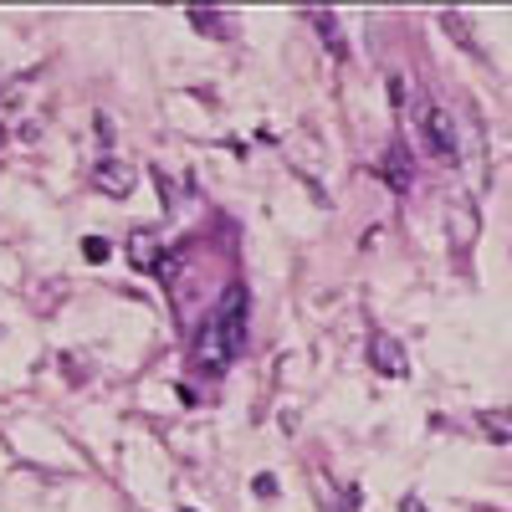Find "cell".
Instances as JSON below:
<instances>
[{
    "label": "cell",
    "instance_id": "1",
    "mask_svg": "<svg viewBox=\"0 0 512 512\" xmlns=\"http://www.w3.org/2000/svg\"><path fill=\"white\" fill-rule=\"evenodd\" d=\"M241 344H246V287H231L221 303L210 308V318L200 323L195 359H200V369L221 374V369H231V359L241 354Z\"/></svg>",
    "mask_w": 512,
    "mask_h": 512
},
{
    "label": "cell",
    "instance_id": "2",
    "mask_svg": "<svg viewBox=\"0 0 512 512\" xmlns=\"http://www.w3.org/2000/svg\"><path fill=\"white\" fill-rule=\"evenodd\" d=\"M420 144L431 149L441 164H456V123H451L446 108H436V103L420 108Z\"/></svg>",
    "mask_w": 512,
    "mask_h": 512
},
{
    "label": "cell",
    "instance_id": "3",
    "mask_svg": "<svg viewBox=\"0 0 512 512\" xmlns=\"http://www.w3.org/2000/svg\"><path fill=\"white\" fill-rule=\"evenodd\" d=\"M369 359H374L379 374H390V379H405V369H410V364H405V349L395 344V338H384V333L369 338Z\"/></svg>",
    "mask_w": 512,
    "mask_h": 512
},
{
    "label": "cell",
    "instance_id": "4",
    "mask_svg": "<svg viewBox=\"0 0 512 512\" xmlns=\"http://www.w3.org/2000/svg\"><path fill=\"white\" fill-rule=\"evenodd\" d=\"M379 169H384V180H390L400 195L415 185V169H410V154H405V144H390V149H384V164H379Z\"/></svg>",
    "mask_w": 512,
    "mask_h": 512
},
{
    "label": "cell",
    "instance_id": "5",
    "mask_svg": "<svg viewBox=\"0 0 512 512\" xmlns=\"http://www.w3.org/2000/svg\"><path fill=\"white\" fill-rule=\"evenodd\" d=\"M93 180H98L108 195H128V190H134V169H128L123 159H98Z\"/></svg>",
    "mask_w": 512,
    "mask_h": 512
},
{
    "label": "cell",
    "instance_id": "6",
    "mask_svg": "<svg viewBox=\"0 0 512 512\" xmlns=\"http://www.w3.org/2000/svg\"><path fill=\"white\" fill-rule=\"evenodd\" d=\"M477 425L487 431V441H492V446H507V441H512V415H507V410H482V415H477Z\"/></svg>",
    "mask_w": 512,
    "mask_h": 512
},
{
    "label": "cell",
    "instance_id": "7",
    "mask_svg": "<svg viewBox=\"0 0 512 512\" xmlns=\"http://www.w3.org/2000/svg\"><path fill=\"white\" fill-rule=\"evenodd\" d=\"M128 256H134V267H159V236L154 231H134Z\"/></svg>",
    "mask_w": 512,
    "mask_h": 512
},
{
    "label": "cell",
    "instance_id": "8",
    "mask_svg": "<svg viewBox=\"0 0 512 512\" xmlns=\"http://www.w3.org/2000/svg\"><path fill=\"white\" fill-rule=\"evenodd\" d=\"M82 256H88V262H103V256H108V241H82Z\"/></svg>",
    "mask_w": 512,
    "mask_h": 512
},
{
    "label": "cell",
    "instance_id": "9",
    "mask_svg": "<svg viewBox=\"0 0 512 512\" xmlns=\"http://www.w3.org/2000/svg\"><path fill=\"white\" fill-rule=\"evenodd\" d=\"M251 492H256V497H277V482H272V477L262 472V477H256V482H251Z\"/></svg>",
    "mask_w": 512,
    "mask_h": 512
},
{
    "label": "cell",
    "instance_id": "10",
    "mask_svg": "<svg viewBox=\"0 0 512 512\" xmlns=\"http://www.w3.org/2000/svg\"><path fill=\"white\" fill-rule=\"evenodd\" d=\"M400 512H425V507H420V497H405V507H400Z\"/></svg>",
    "mask_w": 512,
    "mask_h": 512
}]
</instances>
